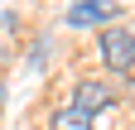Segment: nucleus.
Instances as JSON below:
<instances>
[{
	"mask_svg": "<svg viewBox=\"0 0 135 130\" xmlns=\"http://www.w3.org/2000/svg\"><path fill=\"white\" fill-rule=\"evenodd\" d=\"M97 53H101V63H106L111 72H135V29H121V24L101 29Z\"/></svg>",
	"mask_w": 135,
	"mask_h": 130,
	"instance_id": "1",
	"label": "nucleus"
},
{
	"mask_svg": "<svg viewBox=\"0 0 135 130\" xmlns=\"http://www.w3.org/2000/svg\"><path fill=\"white\" fill-rule=\"evenodd\" d=\"M73 106H77V111H87V116H97V111L116 106V87H111V82H97V77H87V82H77Z\"/></svg>",
	"mask_w": 135,
	"mask_h": 130,
	"instance_id": "2",
	"label": "nucleus"
},
{
	"mask_svg": "<svg viewBox=\"0 0 135 130\" xmlns=\"http://www.w3.org/2000/svg\"><path fill=\"white\" fill-rule=\"evenodd\" d=\"M116 14V0H77L68 10V29H101Z\"/></svg>",
	"mask_w": 135,
	"mask_h": 130,
	"instance_id": "3",
	"label": "nucleus"
},
{
	"mask_svg": "<svg viewBox=\"0 0 135 130\" xmlns=\"http://www.w3.org/2000/svg\"><path fill=\"white\" fill-rule=\"evenodd\" d=\"M92 121H97V116H87V111H77V106H58L48 130H97Z\"/></svg>",
	"mask_w": 135,
	"mask_h": 130,
	"instance_id": "4",
	"label": "nucleus"
},
{
	"mask_svg": "<svg viewBox=\"0 0 135 130\" xmlns=\"http://www.w3.org/2000/svg\"><path fill=\"white\" fill-rule=\"evenodd\" d=\"M0 106H5V82H0Z\"/></svg>",
	"mask_w": 135,
	"mask_h": 130,
	"instance_id": "5",
	"label": "nucleus"
}]
</instances>
